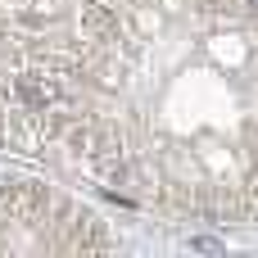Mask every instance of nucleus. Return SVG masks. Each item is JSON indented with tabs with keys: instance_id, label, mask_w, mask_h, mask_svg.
<instances>
[{
	"instance_id": "f257e3e1",
	"label": "nucleus",
	"mask_w": 258,
	"mask_h": 258,
	"mask_svg": "<svg viewBox=\"0 0 258 258\" xmlns=\"http://www.w3.org/2000/svg\"><path fill=\"white\" fill-rule=\"evenodd\" d=\"M59 145L136 200L258 218V0H82Z\"/></svg>"
},
{
	"instance_id": "f03ea898",
	"label": "nucleus",
	"mask_w": 258,
	"mask_h": 258,
	"mask_svg": "<svg viewBox=\"0 0 258 258\" xmlns=\"http://www.w3.org/2000/svg\"><path fill=\"white\" fill-rule=\"evenodd\" d=\"M77 82V5L0 0V145H59Z\"/></svg>"
},
{
	"instance_id": "7ed1b4c3",
	"label": "nucleus",
	"mask_w": 258,
	"mask_h": 258,
	"mask_svg": "<svg viewBox=\"0 0 258 258\" xmlns=\"http://www.w3.org/2000/svg\"><path fill=\"white\" fill-rule=\"evenodd\" d=\"M9 222L32 227L45 249H104L109 236L100 231V218L68 204L63 195L36 186V181H9L0 177V249H9Z\"/></svg>"
}]
</instances>
